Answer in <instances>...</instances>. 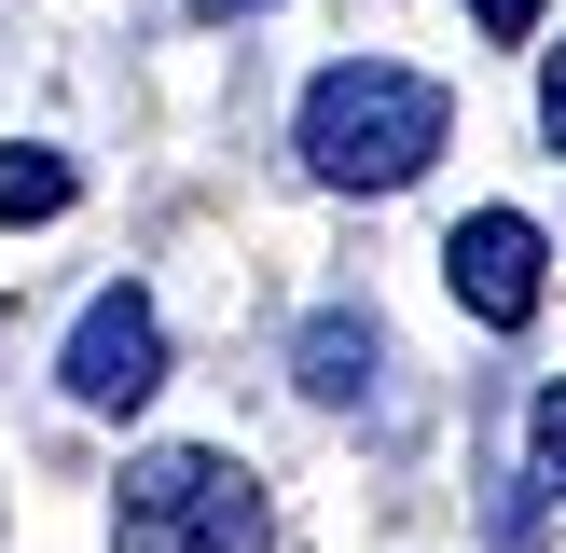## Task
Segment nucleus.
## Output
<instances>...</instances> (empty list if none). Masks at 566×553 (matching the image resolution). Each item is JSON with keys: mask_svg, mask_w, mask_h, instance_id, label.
Returning a JSON list of instances; mask_svg holds the SVG:
<instances>
[{"mask_svg": "<svg viewBox=\"0 0 566 553\" xmlns=\"http://www.w3.org/2000/svg\"><path fill=\"white\" fill-rule=\"evenodd\" d=\"M442 138H457V97H442L429 70H401V55H346V70L304 83L291 153H304V180H332V194H401Z\"/></svg>", "mask_w": 566, "mask_h": 553, "instance_id": "f257e3e1", "label": "nucleus"}, {"mask_svg": "<svg viewBox=\"0 0 566 553\" xmlns=\"http://www.w3.org/2000/svg\"><path fill=\"white\" fill-rule=\"evenodd\" d=\"M111 540H125V553H276V512H263V470H249V457L166 442V457L125 470Z\"/></svg>", "mask_w": 566, "mask_h": 553, "instance_id": "f03ea898", "label": "nucleus"}, {"mask_svg": "<svg viewBox=\"0 0 566 553\" xmlns=\"http://www.w3.org/2000/svg\"><path fill=\"white\" fill-rule=\"evenodd\" d=\"M55 374H70V401L83 415H138L166 387V319H153V291H97L70 319V359H55Z\"/></svg>", "mask_w": 566, "mask_h": 553, "instance_id": "7ed1b4c3", "label": "nucleus"}, {"mask_svg": "<svg viewBox=\"0 0 566 553\" xmlns=\"http://www.w3.org/2000/svg\"><path fill=\"white\" fill-rule=\"evenodd\" d=\"M442 276H457V304L484 332H525L539 319V291H553V249H539V221L525 208H470L457 236H442Z\"/></svg>", "mask_w": 566, "mask_h": 553, "instance_id": "20e7f679", "label": "nucleus"}, {"mask_svg": "<svg viewBox=\"0 0 566 553\" xmlns=\"http://www.w3.org/2000/svg\"><path fill=\"white\" fill-rule=\"evenodd\" d=\"M291 374H304V401H374V374H387V332L374 319H304V346H291Z\"/></svg>", "mask_w": 566, "mask_h": 553, "instance_id": "39448f33", "label": "nucleus"}, {"mask_svg": "<svg viewBox=\"0 0 566 553\" xmlns=\"http://www.w3.org/2000/svg\"><path fill=\"white\" fill-rule=\"evenodd\" d=\"M55 208H70V153L14 138V153H0V221H55Z\"/></svg>", "mask_w": 566, "mask_h": 553, "instance_id": "423d86ee", "label": "nucleus"}, {"mask_svg": "<svg viewBox=\"0 0 566 553\" xmlns=\"http://www.w3.org/2000/svg\"><path fill=\"white\" fill-rule=\"evenodd\" d=\"M525 457H539V484L566 498V387H539V415H525Z\"/></svg>", "mask_w": 566, "mask_h": 553, "instance_id": "0eeeda50", "label": "nucleus"}, {"mask_svg": "<svg viewBox=\"0 0 566 553\" xmlns=\"http://www.w3.org/2000/svg\"><path fill=\"white\" fill-rule=\"evenodd\" d=\"M539 14H553V0H470V28H484V42H525Z\"/></svg>", "mask_w": 566, "mask_h": 553, "instance_id": "6e6552de", "label": "nucleus"}, {"mask_svg": "<svg viewBox=\"0 0 566 553\" xmlns=\"http://www.w3.org/2000/svg\"><path fill=\"white\" fill-rule=\"evenodd\" d=\"M539 138H553V153H566V42L539 55Z\"/></svg>", "mask_w": 566, "mask_h": 553, "instance_id": "1a4fd4ad", "label": "nucleus"}, {"mask_svg": "<svg viewBox=\"0 0 566 553\" xmlns=\"http://www.w3.org/2000/svg\"><path fill=\"white\" fill-rule=\"evenodd\" d=\"M193 14H263V0H193Z\"/></svg>", "mask_w": 566, "mask_h": 553, "instance_id": "9d476101", "label": "nucleus"}]
</instances>
